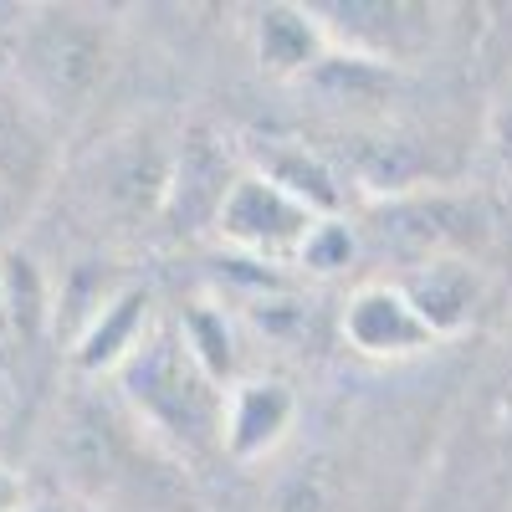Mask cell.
<instances>
[{"mask_svg":"<svg viewBox=\"0 0 512 512\" xmlns=\"http://www.w3.org/2000/svg\"><path fill=\"white\" fill-rule=\"evenodd\" d=\"M400 292L410 297V308L420 313V323L431 328L441 344L472 323L477 297H482L477 272L466 267V262H456V256H425V262L400 282Z\"/></svg>","mask_w":512,"mask_h":512,"instance_id":"obj_9","label":"cell"},{"mask_svg":"<svg viewBox=\"0 0 512 512\" xmlns=\"http://www.w3.org/2000/svg\"><path fill=\"white\" fill-rule=\"evenodd\" d=\"M344 338L364 359H410L425 349H441V338L420 323L400 282H369L344 303Z\"/></svg>","mask_w":512,"mask_h":512,"instance_id":"obj_5","label":"cell"},{"mask_svg":"<svg viewBox=\"0 0 512 512\" xmlns=\"http://www.w3.org/2000/svg\"><path fill=\"white\" fill-rule=\"evenodd\" d=\"M349 256H354V236L344 221H318L313 236L303 241V251H297V262L313 267V272H338V267H349Z\"/></svg>","mask_w":512,"mask_h":512,"instance_id":"obj_15","label":"cell"},{"mask_svg":"<svg viewBox=\"0 0 512 512\" xmlns=\"http://www.w3.org/2000/svg\"><path fill=\"white\" fill-rule=\"evenodd\" d=\"M497 144H502V159H507V169H512V103H507L502 118H497Z\"/></svg>","mask_w":512,"mask_h":512,"instance_id":"obj_17","label":"cell"},{"mask_svg":"<svg viewBox=\"0 0 512 512\" xmlns=\"http://www.w3.org/2000/svg\"><path fill=\"white\" fill-rule=\"evenodd\" d=\"M0 512H26V482L11 466H0Z\"/></svg>","mask_w":512,"mask_h":512,"instance_id":"obj_16","label":"cell"},{"mask_svg":"<svg viewBox=\"0 0 512 512\" xmlns=\"http://www.w3.org/2000/svg\"><path fill=\"white\" fill-rule=\"evenodd\" d=\"M0 308H6V323L31 338L41 323H47V287H41V272L31 267V256H6L0 267Z\"/></svg>","mask_w":512,"mask_h":512,"instance_id":"obj_13","label":"cell"},{"mask_svg":"<svg viewBox=\"0 0 512 512\" xmlns=\"http://www.w3.org/2000/svg\"><path fill=\"white\" fill-rule=\"evenodd\" d=\"M47 512H57V507H47Z\"/></svg>","mask_w":512,"mask_h":512,"instance_id":"obj_18","label":"cell"},{"mask_svg":"<svg viewBox=\"0 0 512 512\" xmlns=\"http://www.w3.org/2000/svg\"><path fill=\"white\" fill-rule=\"evenodd\" d=\"M318 216L308 205H297L287 190H277L267 175H236L216 210V236L246 256H297L313 236Z\"/></svg>","mask_w":512,"mask_h":512,"instance_id":"obj_4","label":"cell"},{"mask_svg":"<svg viewBox=\"0 0 512 512\" xmlns=\"http://www.w3.org/2000/svg\"><path fill=\"white\" fill-rule=\"evenodd\" d=\"M236 185V175L226 169V154L210 139H190L175 164H169V190H164V221H175V231H195L200 221L216 226V210L226 200V190Z\"/></svg>","mask_w":512,"mask_h":512,"instance_id":"obj_7","label":"cell"},{"mask_svg":"<svg viewBox=\"0 0 512 512\" xmlns=\"http://www.w3.org/2000/svg\"><path fill=\"white\" fill-rule=\"evenodd\" d=\"M113 379H118V400L139 415V425L159 446L180 456L221 446L226 384L205 374V364L190 354L180 328L149 333Z\"/></svg>","mask_w":512,"mask_h":512,"instance_id":"obj_2","label":"cell"},{"mask_svg":"<svg viewBox=\"0 0 512 512\" xmlns=\"http://www.w3.org/2000/svg\"><path fill=\"white\" fill-rule=\"evenodd\" d=\"M57 461L67 487L103 512H169L190 497L180 461L164 456L123 400L77 395L57 420Z\"/></svg>","mask_w":512,"mask_h":512,"instance_id":"obj_1","label":"cell"},{"mask_svg":"<svg viewBox=\"0 0 512 512\" xmlns=\"http://www.w3.org/2000/svg\"><path fill=\"white\" fill-rule=\"evenodd\" d=\"M277 190H287L297 205H308L318 221H344V185L338 175L313 154V149H292V144H272L262 154V169Z\"/></svg>","mask_w":512,"mask_h":512,"instance_id":"obj_11","label":"cell"},{"mask_svg":"<svg viewBox=\"0 0 512 512\" xmlns=\"http://www.w3.org/2000/svg\"><path fill=\"white\" fill-rule=\"evenodd\" d=\"M149 308H154V297L144 287L113 292L108 303L88 318V328L77 333L72 364L82 374H118L128 359H134V349L149 338Z\"/></svg>","mask_w":512,"mask_h":512,"instance_id":"obj_8","label":"cell"},{"mask_svg":"<svg viewBox=\"0 0 512 512\" xmlns=\"http://www.w3.org/2000/svg\"><path fill=\"white\" fill-rule=\"evenodd\" d=\"M297 420V395L287 379H241L226 390V425L221 446L231 461H262L282 446Z\"/></svg>","mask_w":512,"mask_h":512,"instance_id":"obj_6","label":"cell"},{"mask_svg":"<svg viewBox=\"0 0 512 512\" xmlns=\"http://www.w3.org/2000/svg\"><path fill=\"white\" fill-rule=\"evenodd\" d=\"M328 57V31L308 6H267L256 16V62L267 77H313Z\"/></svg>","mask_w":512,"mask_h":512,"instance_id":"obj_10","label":"cell"},{"mask_svg":"<svg viewBox=\"0 0 512 512\" xmlns=\"http://www.w3.org/2000/svg\"><path fill=\"white\" fill-rule=\"evenodd\" d=\"M16 62L41 103L77 108L108 72V31L82 11H36L21 31Z\"/></svg>","mask_w":512,"mask_h":512,"instance_id":"obj_3","label":"cell"},{"mask_svg":"<svg viewBox=\"0 0 512 512\" xmlns=\"http://www.w3.org/2000/svg\"><path fill=\"white\" fill-rule=\"evenodd\" d=\"M180 338L190 344V354L205 364V374L210 379H231V369H236V354H231V328H226V318L216 313V308H190L185 313V323H180Z\"/></svg>","mask_w":512,"mask_h":512,"instance_id":"obj_14","label":"cell"},{"mask_svg":"<svg viewBox=\"0 0 512 512\" xmlns=\"http://www.w3.org/2000/svg\"><path fill=\"white\" fill-rule=\"evenodd\" d=\"M47 175V139L16 82L0 77V185L26 190Z\"/></svg>","mask_w":512,"mask_h":512,"instance_id":"obj_12","label":"cell"}]
</instances>
